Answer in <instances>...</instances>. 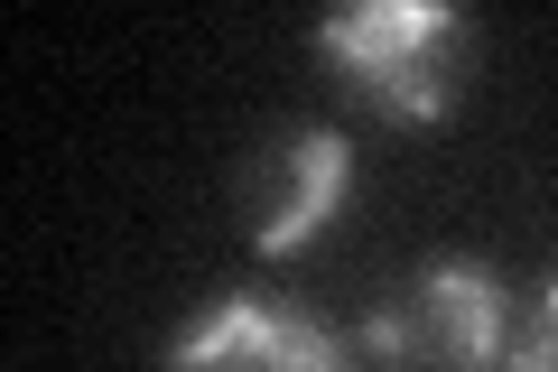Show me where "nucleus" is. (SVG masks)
Listing matches in <instances>:
<instances>
[{
    "label": "nucleus",
    "instance_id": "f257e3e1",
    "mask_svg": "<svg viewBox=\"0 0 558 372\" xmlns=\"http://www.w3.org/2000/svg\"><path fill=\"white\" fill-rule=\"evenodd\" d=\"M307 47L391 131H447L465 103V65H475V28L447 0H354V10H326Z\"/></svg>",
    "mask_w": 558,
    "mask_h": 372
},
{
    "label": "nucleus",
    "instance_id": "f03ea898",
    "mask_svg": "<svg viewBox=\"0 0 558 372\" xmlns=\"http://www.w3.org/2000/svg\"><path fill=\"white\" fill-rule=\"evenodd\" d=\"M521 335V298L484 252H428L391 298H373L354 353L381 372H502Z\"/></svg>",
    "mask_w": 558,
    "mask_h": 372
},
{
    "label": "nucleus",
    "instance_id": "7ed1b4c3",
    "mask_svg": "<svg viewBox=\"0 0 558 372\" xmlns=\"http://www.w3.org/2000/svg\"><path fill=\"white\" fill-rule=\"evenodd\" d=\"M363 196V158L336 121H279L233 168V224L260 261H307Z\"/></svg>",
    "mask_w": 558,
    "mask_h": 372
},
{
    "label": "nucleus",
    "instance_id": "20e7f679",
    "mask_svg": "<svg viewBox=\"0 0 558 372\" xmlns=\"http://www.w3.org/2000/svg\"><path fill=\"white\" fill-rule=\"evenodd\" d=\"M159 372H354V345L317 308L270 289H215L178 316Z\"/></svg>",
    "mask_w": 558,
    "mask_h": 372
},
{
    "label": "nucleus",
    "instance_id": "39448f33",
    "mask_svg": "<svg viewBox=\"0 0 558 372\" xmlns=\"http://www.w3.org/2000/svg\"><path fill=\"white\" fill-rule=\"evenodd\" d=\"M502 372H558V279L521 308V335H512V363Z\"/></svg>",
    "mask_w": 558,
    "mask_h": 372
}]
</instances>
